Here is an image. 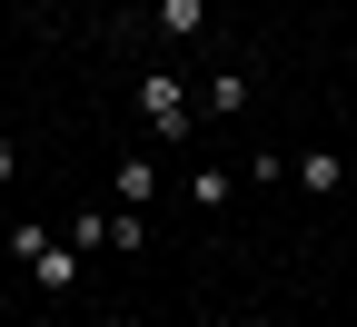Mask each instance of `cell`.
Wrapping results in <instances>:
<instances>
[{
  "label": "cell",
  "instance_id": "9c48e42d",
  "mask_svg": "<svg viewBox=\"0 0 357 327\" xmlns=\"http://www.w3.org/2000/svg\"><path fill=\"white\" fill-rule=\"evenodd\" d=\"M10 178H20V149H10V139H0V189H10Z\"/></svg>",
  "mask_w": 357,
  "mask_h": 327
},
{
  "label": "cell",
  "instance_id": "7a4b0ae2",
  "mask_svg": "<svg viewBox=\"0 0 357 327\" xmlns=\"http://www.w3.org/2000/svg\"><path fill=\"white\" fill-rule=\"evenodd\" d=\"M10 258H20V268L40 277V288H50V298H70L89 248H79V238H50V228H30V218H20V228H10Z\"/></svg>",
  "mask_w": 357,
  "mask_h": 327
},
{
  "label": "cell",
  "instance_id": "3957f363",
  "mask_svg": "<svg viewBox=\"0 0 357 327\" xmlns=\"http://www.w3.org/2000/svg\"><path fill=\"white\" fill-rule=\"evenodd\" d=\"M70 238L79 248H139L149 238V208H89V218H70Z\"/></svg>",
  "mask_w": 357,
  "mask_h": 327
},
{
  "label": "cell",
  "instance_id": "30bf717a",
  "mask_svg": "<svg viewBox=\"0 0 357 327\" xmlns=\"http://www.w3.org/2000/svg\"><path fill=\"white\" fill-rule=\"evenodd\" d=\"M40 10H70V0H40Z\"/></svg>",
  "mask_w": 357,
  "mask_h": 327
},
{
  "label": "cell",
  "instance_id": "277c9868",
  "mask_svg": "<svg viewBox=\"0 0 357 327\" xmlns=\"http://www.w3.org/2000/svg\"><path fill=\"white\" fill-rule=\"evenodd\" d=\"M298 189H307V199H337V189H347V159H337V149H298Z\"/></svg>",
  "mask_w": 357,
  "mask_h": 327
},
{
  "label": "cell",
  "instance_id": "8992f818",
  "mask_svg": "<svg viewBox=\"0 0 357 327\" xmlns=\"http://www.w3.org/2000/svg\"><path fill=\"white\" fill-rule=\"evenodd\" d=\"M109 199H119V208H149V199H159V159H119Z\"/></svg>",
  "mask_w": 357,
  "mask_h": 327
},
{
  "label": "cell",
  "instance_id": "52a82bcc",
  "mask_svg": "<svg viewBox=\"0 0 357 327\" xmlns=\"http://www.w3.org/2000/svg\"><path fill=\"white\" fill-rule=\"evenodd\" d=\"M149 20H159V40H199L208 30V0H159Z\"/></svg>",
  "mask_w": 357,
  "mask_h": 327
},
{
  "label": "cell",
  "instance_id": "ba28073f",
  "mask_svg": "<svg viewBox=\"0 0 357 327\" xmlns=\"http://www.w3.org/2000/svg\"><path fill=\"white\" fill-rule=\"evenodd\" d=\"M189 199H199V208H229V199H238V169H218V159H208V169L189 178Z\"/></svg>",
  "mask_w": 357,
  "mask_h": 327
},
{
  "label": "cell",
  "instance_id": "6da1fadb",
  "mask_svg": "<svg viewBox=\"0 0 357 327\" xmlns=\"http://www.w3.org/2000/svg\"><path fill=\"white\" fill-rule=\"evenodd\" d=\"M139 119L159 149H189L199 139V100H189V70H139Z\"/></svg>",
  "mask_w": 357,
  "mask_h": 327
},
{
  "label": "cell",
  "instance_id": "5b68a950",
  "mask_svg": "<svg viewBox=\"0 0 357 327\" xmlns=\"http://www.w3.org/2000/svg\"><path fill=\"white\" fill-rule=\"evenodd\" d=\"M248 100H258V89H248V70H218V79L199 89V109H208V119H238Z\"/></svg>",
  "mask_w": 357,
  "mask_h": 327
}]
</instances>
